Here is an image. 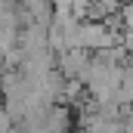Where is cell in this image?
I'll return each mask as SVG.
<instances>
[{"mask_svg":"<svg viewBox=\"0 0 133 133\" xmlns=\"http://www.w3.org/2000/svg\"><path fill=\"white\" fill-rule=\"evenodd\" d=\"M12 127H16V124H12L9 111H6V108H3V102H0V133H9Z\"/></svg>","mask_w":133,"mask_h":133,"instance_id":"obj_1","label":"cell"}]
</instances>
